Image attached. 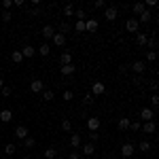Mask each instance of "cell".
<instances>
[{"mask_svg": "<svg viewBox=\"0 0 159 159\" xmlns=\"http://www.w3.org/2000/svg\"><path fill=\"white\" fill-rule=\"evenodd\" d=\"M11 7H13V0H4V2H2V9H4V11H9Z\"/></svg>", "mask_w": 159, "mask_h": 159, "instance_id": "cell-46", "label": "cell"}, {"mask_svg": "<svg viewBox=\"0 0 159 159\" xmlns=\"http://www.w3.org/2000/svg\"><path fill=\"white\" fill-rule=\"evenodd\" d=\"M151 106H153V112H157V108H159V98H157V93H153V98H151Z\"/></svg>", "mask_w": 159, "mask_h": 159, "instance_id": "cell-30", "label": "cell"}, {"mask_svg": "<svg viewBox=\"0 0 159 159\" xmlns=\"http://www.w3.org/2000/svg\"><path fill=\"white\" fill-rule=\"evenodd\" d=\"M151 19H153V13L148 11V9L142 13V15H138V24H148Z\"/></svg>", "mask_w": 159, "mask_h": 159, "instance_id": "cell-16", "label": "cell"}, {"mask_svg": "<svg viewBox=\"0 0 159 159\" xmlns=\"http://www.w3.org/2000/svg\"><path fill=\"white\" fill-rule=\"evenodd\" d=\"M138 148H140L142 153H148V151H151V142H148V140H142V142L138 144Z\"/></svg>", "mask_w": 159, "mask_h": 159, "instance_id": "cell-31", "label": "cell"}, {"mask_svg": "<svg viewBox=\"0 0 159 159\" xmlns=\"http://www.w3.org/2000/svg\"><path fill=\"white\" fill-rule=\"evenodd\" d=\"M0 19H2V21H7V24H9V21H11V19H13L11 11H4V13H2V15H0Z\"/></svg>", "mask_w": 159, "mask_h": 159, "instance_id": "cell-38", "label": "cell"}, {"mask_svg": "<svg viewBox=\"0 0 159 159\" xmlns=\"http://www.w3.org/2000/svg\"><path fill=\"white\" fill-rule=\"evenodd\" d=\"M147 45H148V49H151V51H155V49H157V36H151L147 40Z\"/></svg>", "mask_w": 159, "mask_h": 159, "instance_id": "cell-32", "label": "cell"}, {"mask_svg": "<svg viewBox=\"0 0 159 159\" xmlns=\"http://www.w3.org/2000/svg\"><path fill=\"white\" fill-rule=\"evenodd\" d=\"M140 129H142L144 134H155L157 127H155V121H144L142 125H140Z\"/></svg>", "mask_w": 159, "mask_h": 159, "instance_id": "cell-5", "label": "cell"}, {"mask_svg": "<svg viewBox=\"0 0 159 159\" xmlns=\"http://www.w3.org/2000/svg\"><path fill=\"white\" fill-rule=\"evenodd\" d=\"M30 89H32V91H34V93H40V91H43V89H45V83H43V81H40V79H34V81H32V83H30Z\"/></svg>", "mask_w": 159, "mask_h": 159, "instance_id": "cell-6", "label": "cell"}, {"mask_svg": "<svg viewBox=\"0 0 159 159\" xmlns=\"http://www.w3.org/2000/svg\"><path fill=\"white\" fill-rule=\"evenodd\" d=\"M102 159H110V157H102Z\"/></svg>", "mask_w": 159, "mask_h": 159, "instance_id": "cell-53", "label": "cell"}, {"mask_svg": "<svg viewBox=\"0 0 159 159\" xmlns=\"http://www.w3.org/2000/svg\"><path fill=\"white\" fill-rule=\"evenodd\" d=\"M43 96H45V100H47V102H51V100H53V96H55V93H53V91H51V89H43Z\"/></svg>", "mask_w": 159, "mask_h": 159, "instance_id": "cell-36", "label": "cell"}, {"mask_svg": "<svg viewBox=\"0 0 159 159\" xmlns=\"http://www.w3.org/2000/svg\"><path fill=\"white\" fill-rule=\"evenodd\" d=\"M138 28H140V24H138V19H136V17H129V19L125 21V30H127V32H132V34H138Z\"/></svg>", "mask_w": 159, "mask_h": 159, "instance_id": "cell-1", "label": "cell"}, {"mask_svg": "<svg viewBox=\"0 0 159 159\" xmlns=\"http://www.w3.org/2000/svg\"><path fill=\"white\" fill-rule=\"evenodd\" d=\"M55 157H57V151H55L53 147H49L47 151H45V159H55Z\"/></svg>", "mask_w": 159, "mask_h": 159, "instance_id": "cell-26", "label": "cell"}, {"mask_svg": "<svg viewBox=\"0 0 159 159\" xmlns=\"http://www.w3.org/2000/svg\"><path fill=\"white\" fill-rule=\"evenodd\" d=\"M66 32H70V24H68V21H61L60 24V34L66 36Z\"/></svg>", "mask_w": 159, "mask_h": 159, "instance_id": "cell-33", "label": "cell"}, {"mask_svg": "<svg viewBox=\"0 0 159 159\" xmlns=\"http://www.w3.org/2000/svg\"><path fill=\"white\" fill-rule=\"evenodd\" d=\"M24 147L25 148H34V147H36V140H34L32 136H28V138L24 140Z\"/></svg>", "mask_w": 159, "mask_h": 159, "instance_id": "cell-27", "label": "cell"}, {"mask_svg": "<svg viewBox=\"0 0 159 159\" xmlns=\"http://www.w3.org/2000/svg\"><path fill=\"white\" fill-rule=\"evenodd\" d=\"M144 7H148V9H155V7H157V2H155V0H147V4H144Z\"/></svg>", "mask_w": 159, "mask_h": 159, "instance_id": "cell-48", "label": "cell"}, {"mask_svg": "<svg viewBox=\"0 0 159 159\" xmlns=\"http://www.w3.org/2000/svg\"><path fill=\"white\" fill-rule=\"evenodd\" d=\"M30 15H32V17L40 15V9H38V7H32V9H30Z\"/></svg>", "mask_w": 159, "mask_h": 159, "instance_id": "cell-47", "label": "cell"}, {"mask_svg": "<svg viewBox=\"0 0 159 159\" xmlns=\"http://www.w3.org/2000/svg\"><path fill=\"white\" fill-rule=\"evenodd\" d=\"M11 119H13V112H11V108L0 110V121H2V123H9Z\"/></svg>", "mask_w": 159, "mask_h": 159, "instance_id": "cell-15", "label": "cell"}, {"mask_svg": "<svg viewBox=\"0 0 159 159\" xmlns=\"http://www.w3.org/2000/svg\"><path fill=\"white\" fill-rule=\"evenodd\" d=\"M104 17H106L108 21H115V19H117V9H115V7H106V9H104Z\"/></svg>", "mask_w": 159, "mask_h": 159, "instance_id": "cell-11", "label": "cell"}, {"mask_svg": "<svg viewBox=\"0 0 159 159\" xmlns=\"http://www.w3.org/2000/svg\"><path fill=\"white\" fill-rule=\"evenodd\" d=\"M129 68H132V70H134L136 74H142L144 70H147V64H144L142 60H138V61H134V64H132Z\"/></svg>", "mask_w": 159, "mask_h": 159, "instance_id": "cell-4", "label": "cell"}, {"mask_svg": "<svg viewBox=\"0 0 159 159\" xmlns=\"http://www.w3.org/2000/svg\"><path fill=\"white\" fill-rule=\"evenodd\" d=\"M15 151H17L15 144H7V147H4V155H9V157H11V155H15Z\"/></svg>", "mask_w": 159, "mask_h": 159, "instance_id": "cell-35", "label": "cell"}, {"mask_svg": "<svg viewBox=\"0 0 159 159\" xmlns=\"http://www.w3.org/2000/svg\"><path fill=\"white\" fill-rule=\"evenodd\" d=\"M68 64H72V55H70L68 51H64L60 55V66H68Z\"/></svg>", "mask_w": 159, "mask_h": 159, "instance_id": "cell-17", "label": "cell"}, {"mask_svg": "<svg viewBox=\"0 0 159 159\" xmlns=\"http://www.w3.org/2000/svg\"><path fill=\"white\" fill-rule=\"evenodd\" d=\"M0 91H2V96H4V98H9V96H11V93H13V87L4 85V87H2V89H0Z\"/></svg>", "mask_w": 159, "mask_h": 159, "instance_id": "cell-37", "label": "cell"}, {"mask_svg": "<svg viewBox=\"0 0 159 159\" xmlns=\"http://www.w3.org/2000/svg\"><path fill=\"white\" fill-rule=\"evenodd\" d=\"M11 60L15 61V64L24 61V55H21V51H11Z\"/></svg>", "mask_w": 159, "mask_h": 159, "instance_id": "cell-25", "label": "cell"}, {"mask_svg": "<svg viewBox=\"0 0 159 159\" xmlns=\"http://www.w3.org/2000/svg\"><path fill=\"white\" fill-rule=\"evenodd\" d=\"M15 136H17V138H19V140H25V138H28V127H25V125H17V127H15Z\"/></svg>", "mask_w": 159, "mask_h": 159, "instance_id": "cell-7", "label": "cell"}, {"mask_svg": "<svg viewBox=\"0 0 159 159\" xmlns=\"http://www.w3.org/2000/svg\"><path fill=\"white\" fill-rule=\"evenodd\" d=\"M93 7H96V9H106V2H104V0H96Z\"/></svg>", "mask_w": 159, "mask_h": 159, "instance_id": "cell-44", "label": "cell"}, {"mask_svg": "<svg viewBox=\"0 0 159 159\" xmlns=\"http://www.w3.org/2000/svg\"><path fill=\"white\" fill-rule=\"evenodd\" d=\"M55 159H64V157H60V155H57V157H55Z\"/></svg>", "mask_w": 159, "mask_h": 159, "instance_id": "cell-51", "label": "cell"}, {"mask_svg": "<svg viewBox=\"0 0 159 159\" xmlns=\"http://www.w3.org/2000/svg\"><path fill=\"white\" fill-rule=\"evenodd\" d=\"M70 147H72V148H79V147H81V136H79V134H72V136H70Z\"/></svg>", "mask_w": 159, "mask_h": 159, "instance_id": "cell-23", "label": "cell"}, {"mask_svg": "<svg viewBox=\"0 0 159 159\" xmlns=\"http://www.w3.org/2000/svg\"><path fill=\"white\" fill-rule=\"evenodd\" d=\"M21 55H24V57H28V60H30V57H34V55H36V49H34V47H32V45H25L24 49H21Z\"/></svg>", "mask_w": 159, "mask_h": 159, "instance_id": "cell-14", "label": "cell"}, {"mask_svg": "<svg viewBox=\"0 0 159 159\" xmlns=\"http://www.w3.org/2000/svg\"><path fill=\"white\" fill-rule=\"evenodd\" d=\"M91 102H93V96H91V93H87V96H85V104H91Z\"/></svg>", "mask_w": 159, "mask_h": 159, "instance_id": "cell-49", "label": "cell"}, {"mask_svg": "<svg viewBox=\"0 0 159 159\" xmlns=\"http://www.w3.org/2000/svg\"><path fill=\"white\" fill-rule=\"evenodd\" d=\"M129 123H132V121H129L127 117H121V119L117 121V127H119L121 132H123V129H129Z\"/></svg>", "mask_w": 159, "mask_h": 159, "instance_id": "cell-19", "label": "cell"}, {"mask_svg": "<svg viewBox=\"0 0 159 159\" xmlns=\"http://www.w3.org/2000/svg\"><path fill=\"white\" fill-rule=\"evenodd\" d=\"M61 76H72L74 72H76V66L74 64H68V66H61Z\"/></svg>", "mask_w": 159, "mask_h": 159, "instance_id": "cell-10", "label": "cell"}, {"mask_svg": "<svg viewBox=\"0 0 159 159\" xmlns=\"http://www.w3.org/2000/svg\"><path fill=\"white\" fill-rule=\"evenodd\" d=\"M147 40H148V36H147V34H142V32H138V34H136V45L144 47V45H147Z\"/></svg>", "mask_w": 159, "mask_h": 159, "instance_id": "cell-22", "label": "cell"}, {"mask_svg": "<svg viewBox=\"0 0 159 159\" xmlns=\"http://www.w3.org/2000/svg\"><path fill=\"white\" fill-rule=\"evenodd\" d=\"M51 40H53V45H55V47H64V45H66V36L60 34V32H57V34H53Z\"/></svg>", "mask_w": 159, "mask_h": 159, "instance_id": "cell-13", "label": "cell"}, {"mask_svg": "<svg viewBox=\"0 0 159 159\" xmlns=\"http://www.w3.org/2000/svg\"><path fill=\"white\" fill-rule=\"evenodd\" d=\"M61 129H64V132H72V123H70V119H61Z\"/></svg>", "mask_w": 159, "mask_h": 159, "instance_id": "cell-29", "label": "cell"}, {"mask_svg": "<svg viewBox=\"0 0 159 159\" xmlns=\"http://www.w3.org/2000/svg\"><path fill=\"white\" fill-rule=\"evenodd\" d=\"M140 119H142V121H153V119H155V112L151 108H142L140 110Z\"/></svg>", "mask_w": 159, "mask_h": 159, "instance_id": "cell-9", "label": "cell"}, {"mask_svg": "<svg viewBox=\"0 0 159 159\" xmlns=\"http://www.w3.org/2000/svg\"><path fill=\"white\" fill-rule=\"evenodd\" d=\"M74 17H76V21H85L87 19V13L83 9H79V11H74Z\"/></svg>", "mask_w": 159, "mask_h": 159, "instance_id": "cell-28", "label": "cell"}, {"mask_svg": "<svg viewBox=\"0 0 159 159\" xmlns=\"http://www.w3.org/2000/svg\"><path fill=\"white\" fill-rule=\"evenodd\" d=\"M144 11H147L144 2H136V4H134V13H136V15H142Z\"/></svg>", "mask_w": 159, "mask_h": 159, "instance_id": "cell-24", "label": "cell"}, {"mask_svg": "<svg viewBox=\"0 0 159 159\" xmlns=\"http://www.w3.org/2000/svg\"><path fill=\"white\" fill-rule=\"evenodd\" d=\"M83 155H87V157H91V155H96V144H91V142H87L85 147H83Z\"/></svg>", "mask_w": 159, "mask_h": 159, "instance_id": "cell-18", "label": "cell"}, {"mask_svg": "<svg viewBox=\"0 0 159 159\" xmlns=\"http://www.w3.org/2000/svg\"><path fill=\"white\" fill-rule=\"evenodd\" d=\"M72 98H74V93L70 91V89H68V91H64V100H66V102H72Z\"/></svg>", "mask_w": 159, "mask_h": 159, "instance_id": "cell-41", "label": "cell"}, {"mask_svg": "<svg viewBox=\"0 0 159 159\" xmlns=\"http://www.w3.org/2000/svg\"><path fill=\"white\" fill-rule=\"evenodd\" d=\"M53 34H55V30H53V25H45V28H43V36H45V40H47V38H53Z\"/></svg>", "mask_w": 159, "mask_h": 159, "instance_id": "cell-21", "label": "cell"}, {"mask_svg": "<svg viewBox=\"0 0 159 159\" xmlns=\"http://www.w3.org/2000/svg\"><path fill=\"white\" fill-rule=\"evenodd\" d=\"M64 15H66V17H72L74 15V7L72 4H66V7H64Z\"/></svg>", "mask_w": 159, "mask_h": 159, "instance_id": "cell-34", "label": "cell"}, {"mask_svg": "<svg viewBox=\"0 0 159 159\" xmlns=\"http://www.w3.org/2000/svg\"><path fill=\"white\" fill-rule=\"evenodd\" d=\"M121 155H123V157H132V155H134V144L125 142V144L121 147Z\"/></svg>", "mask_w": 159, "mask_h": 159, "instance_id": "cell-12", "label": "cell"}, {"mask_svg": "<svg viewBox=\"0 0 159 159\" xmlns=\"http://www.w3.org/2000/svg\"><path fill=\"white\" fill-rule=\"evenodd\" d=\"M104 91H106V87H104V83H100V81H96L91 85V96H102Z\"/></svg>", "mask_w": 159, "mask_h": 159, "instance_id": "cell-3", "label": "cell"}, {"mask_svg": "<svg viewBox=\"0 0 159 159\" xmlns=\"http://www.w3.org/2000/svg\"><path fill=\"white\" fill-rule=\"evenodd\" d=\"M98 132H89V142H91V144H93V142H98Z\"/></svg>", "mask_w": 159, "mask_h": 159, "instance_id": "cell-40", "label": "cell"}, {"mask_svg": "<svg viewBox=\"0 0 159 159\" xmlns=\"http://www.w3.org/2000/svg\"><path fill=\"white\" fill-rule=\"evenodd\" d=\"M147 60L148 61H155V60H157V53H155V51H147Z\"/></svg>", "mask_w": 159, "mask_h": 159, "instance_id": "cell-42", "label": "cell"}, {"mask_svg": "<svg viewBox=\"0 0 159 159\" xmlns=\"http://www.w3.org/2000/svg\"><path fill=\"white\" fill-rule=\"evenodd\" d=\"M100 28L98 19H85V32H96Z\"/></svg>", "mask_w": 159, "mask_h": 159, "instance_id": "cell-8", "label": "cell"}, {"mask_svg": "<svg viewBox=\"0 0 159 159\" xmlns=\"http://www.w3.org/2000/svg\"><path fill=\"white\" fill-rule=\"evenodd\" d=\"M140 125H142L140 121H132V123H129V127H132V132H138V129H140Z\"/></svg>", "mask_w": 159, "mask_h": 159, "instance_id": "cell-43", "label": "cell"}, {"mask_svg": "<svg viewBox=\"0 0 159 159\" xmlns=\"http://www.w3.org/2000/svg\"><path fill=\"white\" fill-rule=\"evenodd\" d=\"M100 119L98 117H89V119H87V129H89V132H98L100 129Z\"/></svg>", "mask_w": 159, "mask_h": 159, "instance_id": "cell-2", "label": "cell"}, {"mask_svg": "<svg viewBox=\"0 0 159 159\" xmlns=\"http://www.w3.org/2000/svg\"><path fill=\"white\" fill-rule=\"evenodd\" d=\"M21 159H30V157H25V155H24V157H21Z\"/></svg>", "mask_w": 159, "mask_h": 159, "instance_id": "cell-52", "label": "cell"}, {"mask_svg": "<svg viewBox=\"0 0 159 159\" xmlns=\"http://www.w3.org/2000/svg\"><path fill=\"white\" fill-rule=\"evenodd\" d=\"M74 30L76 32H85V21H76L74 24Z\"/></svg>", "mask_w": 159, "mask_h": 159, "instance_id": "cell-39", "label": "cell"}, {"mask_svg": "<svg viewBox=\"0 0 159 159\" xmlns=\"http://www.w3.org/2000/svg\"><path fill=\"white\" fill-rule=\"evenodd\" d=\"M2 87H4V81H2V79H0V89H2Z\"/></svg>", "mask_w": 159, "mask_h": 159, "instance_id": "cell-50", "label": "cell"}, {"mask_svg": "<svg viewBox=\"0 0 159 159\" xmlns=\"http://www.w3.org/2000/svg\"><path fill=\"white\" fill-rule=\"evenodd\" d=\"M49 51H51V47L47 45V43H43V45L36 49V53H38V55H43V57H47V55H49Z\"/></svg>", "mask_w": 159, "mask_h": 159, "instance_id": "cell-20", "label": "cell"}, {"mask_svg": "<svg viewBox=\"0 0 159 159\" xmlns=\"http://www.w3.org/2000/svg\"><path fill=\"white\" fill-rule=\"evenodd\" d=\"M68 159H81V153H79V151H76V148H74L72 153H70V155H68Z\"/></svg>", "mask_w": 159, "mask_h": 159, "instance_id": "cell-45", "label": "cell"}]
</instances>
